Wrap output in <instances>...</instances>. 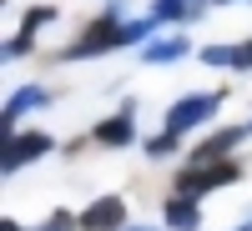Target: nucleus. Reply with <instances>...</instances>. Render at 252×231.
I'll list each match as a JSON object with an SVG mask.
<instances>
[{
    "instance_id": "7",
    "label": "nucleus",
    "mask_w": 252,
    "mask_h": 231,
    "mask_svg": "<svg viewBox=\"0 0 252 231\" xmlns=\"http://www.w3.org/2000/svg\"><path fill=\"white\" fill-rule=\"evenodd\" d=\"M96 146H131V136H136V106H121L116 116H106L96 126Z\"/></svg>"
},
{
    "instance_id": "14",
    "label": "nucleus",
    "mask_w": 252,
    "mask_h": 231,
    "mask_svg": "<svg viewBox=\"0 0 252 231\" xmlns=\"http://www.w3.org/2000/svg\"><path fill=\"white\" fill-rule=\"evenodd\" d=\"M76 226H81V216H71V211H56L46 226H35V231H76Z\"/></svg>"
},
{
    "instance_id": "3",
    "label": "nucleus",
    "mask_w": 252,
    "mask_h": 231,
    "mask_svg": "<svg viewBox=\"0 0 252 231\" xmlns=\"http://www.w3.org/2000/svg\"><path fill=\"white\" fill-rule=\"evenodd\" d=\"M222 106V91H197V96H182L172 111H166V131L172 136H187V131H197V126H207L217 116Z\"/></svg>"
},
{
    "instance_id": "12",
    "label": "nucleus",
    "mask_w": 252,
    "mask_h": 231,
    "mask_svg": "<svg viewBox=\"0 0 252 231\" xmlns=\"http://www.w3.org/2000/svg\"><path fill=\"white\" fill-rule=\"evenodd\" d=\"M177 146H182V136L161 131V136H152V141H146V156H152V161H161V156H177Z\"/></svg>"
},
{
    "instance_id": "9",
    "label": "nucleus",
    "mask_w": 252,
    "mask_h": 231,
    "mask_svg": "<svg viewBox=\"0 0 252 231\" xmlns=\"http://www.w3.org/2000/svg\"><path fill=\"white\" fill-rule=\"evenodd\" d=\"M46 101H51V91H46V86H20V91H15V96L5 101V126L15 131V121L26 116V111H40Z\"/></svg>"
},
{
    "instance_id": "1",
    "label": "nucleus",
    "mask_w": 252,
    "mask_h": 231,
    "mask_svg": "<svg viewBox=\"0 0 252 231\" xmlns=\"http://www.w3.org/2000/svg\"><path fill=\"white\" fill-rule=\"evenodd\" d=\"M116 46H126V20L106 10V15H96L91 26H86V35H76L71 46H66V60H91V55H106Z\"/></svg>"
},
{
    "instance_id": "16",
    "label": "nucleus",
    "mask_w": 252,
    "mask_h": 231,
    "mask_svg": "<svg viewBox=\"0 0 252 231\" xmlns=\"http://www.w3.org/2000/svg\"><path fill=\"white\" fill-rule=\"evenodd\" d=\"M232 71H252V40L232 46Z\"/></svg>"
},
{
    "instance_id": "17",
    "label": "nucleus",
    "mask_w": 252,
    "mask_h": 231,
    "mask_svg": "<svg viewBox=\"0 0 252 231\" xmlns=\"http://www.w3.org/2000/svg\"><path fill=\"white\" fill-rule=\"evenodd\" d=\"M0 231H20V221H10V216H5V221H0Z\"/></svg>"
},
{
    "instance_id": "6",
    "label": "nucleus",
    "mask_w": 252,
    "mask_h": 231,
    "mask_svg": "<svg viewBox=\"0 0 252 231\" xmlns=\"http://www.w3.org/2000/svg\"><path fill=\"white\" fill-rule=\"evenodd\" d=\"M242 136H247V126H222L217 136H207L197 151H192V166H212V161H227L232 156V146H242Z\"/></svg>"
},
{
    "instance_id": "11",
    "label": "nucleus",
    "mask_w": 252,
    "mask_h": 231,
    "mask_svg": "<svg viewBox=\"0 0 252 231\" xmlns=\"http://www.w3.org/2000/svg\"><path fill=\"white\" fill-rule=\"evenodd\" d=\"M192 10H202V0H152V20L166 26V20H187Z\"/></svg>"
},
{
    "instance_id": "18",
    "label": "nucleus",
    "mask_w": 252,
    "mask_h": 231,
    "mask_svg": "<svg viewBox=\"0 0 252 231\" xmlns=\"http://www.w3.org/2000/svg\"><path fill=\"white\" fill-rule=\"evenodd\" d=\"M131 231H157V226H131Z\"/></svg>"
},
{
    "instance_id": "4",
    "label": "nucleus",
    "mask_w": 252,
    "mask_h": 231,
    "mask_svg": "<svg viewBox=\"0 0 252 231\" xmlns=\"http://www.w3.org/2000/svg\"><path fill=\"white\" fill-rule=\"evenodd\" d=\"M51 136L46 131H10V141H5V156H0V161H5V171H20V166H26V161H40V156H51Z\"/></svg>"
},
{
    "instance_id": "8",
    "label": "nucleus",
    "mask_w": 252,
    "mask_h": 231,
    "mask_svg": "<svg viewBox=\"0 0 252 231\" xmlns=\"http://www.w3.org/2000/svg\"><path fill=\"white\" fill-rule=\"evenodd\" d=\"M161 221L172 226V231H202V206H197L192 196H166Z\"/></svg>"
},
{
    "instance_id": "13",
    "label": "nucleus",
    "mask_w": 252,
    "mask_h": 231,
    "mask_svg": "<svg viewBox=\"0 0 252 231\" xmlns=\"http://www.w3.org/2000/svg\"><path fill=\"white\" fill-rule=\"evenodd\" d=\"M46 20H56V5H31V10H26V35H35Z\"/></svg>"
},
{
    "instance_id": "5",
    "label": "nucleus",
    "mask_w": 252,
    "mask_h": 231,
    "mask_svg": "<svg viewBox=\"0 0 252 231\" xmlns=\"http://www.w3.org/2000/svg\"><path fill=\"white\" fill-rule=\"evenodd\" d=\"M126 226V201L121 196H96L81 211V231H121Z\"/></svg>"
},
{
    "instance_id": "10",
    "label": "nucleus",
    "mask_w": 252,
    "mask_h": 231,
    "mask_svg": "<svg viewBox=\"0 0 252 231\" xmlns=\"http://www.w3.org/2000/svg\"><path fill=\"white\" fill-rule=\"evenodd\" d=\"M187 51H192V46H187V35H166V40H146V46H141V60H146V66H172V60H182Z\"/></svg>"
},
{
    "instance_id": "2",
    "label": "nucleus",
    "mask_w": 252,
    "mask_h": 231,
    "mask_svg": "<svg viewBox=\"0 0 252 231\" xmlns=\"http://www.w3.org/2000/svg\"><path fill=\"white\" fill-rule=\"evenodd\" d=\"M242 181V166L237 161H212V166H187V171L177 176V196H207V191H217V186H232Z\"/></svg>"
},
{
    "instance_id": "15",
    "label": "nucleus",
    "mask_w": 252,
    "mask_h": 231,
    "mask_svg": "<svg viewBox=\"0 0 252 231\" xmlns=\"http://www.w3.org/2000/svg\"><path fill=\"white\" fill-rule=\"evenodd\" d=\"M202 60H207V66H227V71H232V46H207Z\"/></svg>"
}]
</instances>
